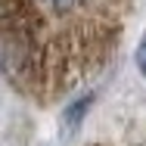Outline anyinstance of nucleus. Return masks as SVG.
Wrapping results in <instances>:
<instances>
[{
	"mask_svg": "<svg viewBox=\"0 0 146 146\" xmlns=\"http://www.w3.org/2000/svg\"><path fill=\"white\" fill-rule=\"evenodd\" d=\"M134 0H0V72L37 103L90 81L115 50Z\"/></svg>",
	"mask_w": 146,
	"mask_h": 146,
	"instance_id": "obj_1",
	"label": "nucleus"
},
{
	"mask_svg": "<svg viewBox=\"0 0 146 146\" xmlns=\"http://www.w3.org/2000/svg\"><path fill=\"white\" fill-rule=\"evenodd\" d=\"M90 106H93V93H84V96L72 100V103L62 109V134H75V131L81 127V121H84Z\"/></svg>",
	"mask_w": 146,
	"mask_h": 146,
	"instance_id": "obj_2",
	"label": "nucleus"
},
{
	"mask_svg": "<svg viewBox=\"0 0 146 146\" xmlns=\"http://www.w3.org/2000/svg\"><path fill=\"white\" fill-rule=\"evenodd\" d=\"M137 68H140V75L146 78V34H143V40H140V47H137Z\"/></svg>",
	"mask_w": 146,
	"mask_h": 146,
	"instance_id": "obj_3",
	"label": "nucleus"
}]
</instances>
